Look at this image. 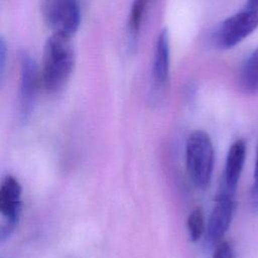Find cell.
<instances>
[{
  "label": "cell",
  "instance_id": "obj_1",
  "mask_svg": "<svg viewBox=\"0 0 258 258\" xmlns=\"http://www.w3.org/2000/svg\"><path fill=\"white\" fill-rule=\"evenodd\" d=\"M71 38L52 33L43 50L41 82L49 93L58 92L69 81L75 66V51Z\"/></svg>",
  "mask_w": 258,
  "mask_h": 258
},
{
  "label": "cell",
  "instance_id": "obj_2",
  "mask_svg": "<svg viewBox=\"0 0 258 258\" xmlns=\"http://www.w3.org/2000/svg\"><path fill=\"white\" fill-rule=\"evenodd\" d=\"M186 169L190 180L199 189H205L211 182L215 152L211 137L203 130L191 132L185 146Z\"/></svg>",
  "mask_w": 258,
  "mask_h": 258
},
{
  "label": "cell",
  "instance_id": "obj_3",
  "mask_svg": "<svg viewBox=\"0 0 258 258\" xmlns=\"http://www.w3.org/2000/svg\"><path fill=\"white\" fill-rule=\"evenodd\" d=\"M258 27V9L246 8L225 19L214 32L215 44L224 49L232 48Z\"/></svg>",
  "mask_w": 258,
  "mask_h": 258
},
{
  "label": "cell",
  "instance_id": "obj_4",
  "mask_svg": "<svg viewBox=\"0 0 258 258\" xmlns=\"http://www.w3.org/2000/svg\"><path fill=\"white\" fill-rule=\"evenodd\" d=\"M22 187L12 175H6L0 186V213L3 223L0 229L1 242L11 237L17 227L21 213Z\"/></svg>",
  "mask_w": 258,
  "mask_h": 258
},
{
  "label": "cell",
  "instance_id": "obj_5",
  "mask_svg": "<svg viewBox=\"0 0 258 258\" xmlns=\"http://www.w3.org/2000/svg\"><path fill=\"white\" fill-rule=\"evenodd\" d=\"M41 76L35 60L26 52L20 57L19 114L22 122H27L33 114Z\"/></svg>",
  "mask_w": 258,
  "mask_h": 258
},
{
  "label": "cell",
  "instance_id": "obj_6",
  "mask_svg": "<svg viewBox=\"0 0 258 258\" xmlns=\"http://www.w3.org/2000/svg\"><path fill=\"white\" fill-rule=\"evenodd\" d=\"M45 17L53 33L71 38L81 22L79 0H47Z\"/></svg>",
  "mask_w": 258,
  "mask_h": 258
},
{
  "label": "cell",
  "instance_id": "obj_7",
  "mask_svg": "<svg viewBox=\"0 0 258 258\" xmlns=\"http://www.w3.org/2000/svg\"><path fill=\"white\" fill-rule=\"evenodd\" d=\"M235 210L234 196L219 191L205 232L208 247L217 246L231 225Z\"/></svg>",
  "mask_w": 258,
  "mask_h": 258
},
{
  "label": "cell",
  "instance_id": "obj_8",
  "mask_svg": "<svg viewBox=\"0 0 258 258\" xmlns=\"http://www.w3.org/2000/svg\"><path fill=\"white\" fill-rule=\"evenodd\" d=\"M245 158L246 143L243 139H238L229 148L220 191L235 196L241 172L243 170Z\"/></svg>",
  "mask_w": 258,
  "mask_h": 258
},
{
  "label": "cell",
  "instance_id": "obj_9",
  "mask_svg": "<svg viewBox=\"0 0 258 258\" xmlns=\"http://www.w3.org/2000/svg\"><path fill=\"white\" fill-rule=\"evenodd\" d=\"M169 75V36L168 30L166 28L161 29L158 34L155 51L154 60L152 67V77L154 83L162 87L166 84Z\"/></svg>",
  "mask_w": 258,
  "mask_h": 258
},
{
  "label": "cell",
  "instance_id": "obj_10",
  "mask_svg": "<svg viewBox=\"0 0 258 258\" xmlns=\"http://www.w3.org/2000/svg\"><path fill=\"white\" fill-rule=\"evenodd\" d=\"M240 86L246 94L258 93V47L248 57L240 74Z\"/></svg>",
  "mask_w": 258,
  "mask_h": 258
},
{
  "label": "cell",
  "instance_id": "obj_11",
  "mask_svg": "<svg viewBox=\"0 0 258 258\" xmlns=\"http://www.w3.org/2000/svg\"><path fill=\"white\" fill-rule=\"evenodd\" d=\"M148 2L149 0H134L132 3L128 19V33L131 44L136 42L143 19V14L148 5Z\"/></svg>",
  "mask_w": 258,
  "mask_h": 258
},
{
  "label": "cell",
  "instance_id": "obj_12",
  "mask_svg": "<svg viewBox=\"0 0 258 258\" xmlns=\"http://www.w3.org/2000/svg\"><path fill=\"white\" fill-rule=\"evenodd\" d=\"M186 225L191 242L199 241L206 232L204 213L201 208H196L190 212L187 217Z\"/></svg>",
  "mask_w": 258,
  "mask_h": 258
},
{
  "label": "cell",
  "instance_id": "obj_13",
  "mask_svg": "<svg viewBox=\"0 0 258 258\" xmlns=\"http://www.w3.org/2000/svg\"><path fill=\"white\" fill-rule=\"evenodd\" d=\"M213 258H235V254L231 244L226 241L220 242L215 247Z\"/></svg>",
  "mask_w": 258,
  "mask_h": 258
},
{
  "label": "cell",
  "instance_id": "obj_14",
  "mask_svg": "<svg viewBox=\"0 0 258 258\" xmlns=\"http://www.w3.org/2000/svg\"><path fill=\"white\" fill-rule=\"evenodd\" d=\"M251 201H252V206L254 207V209L258 210V150H257V155H256V160H255L254 180H253V185L251 188Z\"/></svg>",
  "mask_w": 258,
  "mask_h": 258
},
{
  "label": "cell",
  "instance_id": "obj_15",
  "mask_svg": "<svg viewBox=\"0 0 258 258\" xmlns=\"http://www.w3.org/2000/svg\"><path fill=\"white\" fill-rule=\"evenodd\" d=\"M5 61H6V43L3 37L0 39V75L1 78L4 74L5 69Z\"/></svg>",
  "mask_w": 258,
  "mask_h": 258
},
{
  "label": "cell",
  "instance_id": "obj_16",
  "mask_svg": "<svg viewBox=\"0 0 258 258\" xmlns=\"http://www.w3.org/2000/svg\"><path fill=\"white\" fill-rule=\"evenodd\" d=\"M246 8L258 9V0H248L246 4Z\"/></svg>",
  "mask_w": 258,
  "mask_h": 258
}]
</instances>
